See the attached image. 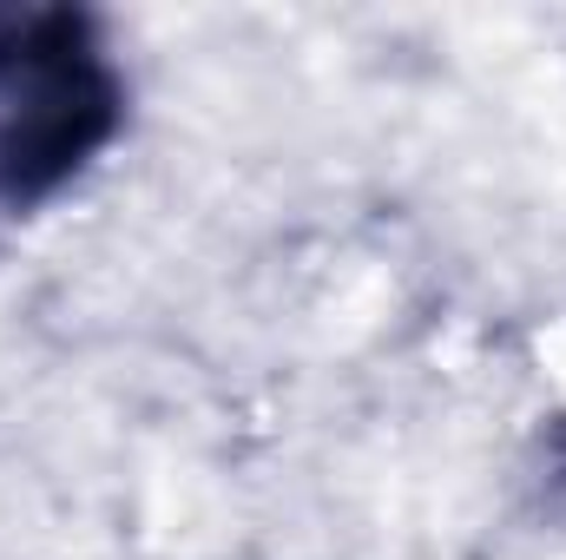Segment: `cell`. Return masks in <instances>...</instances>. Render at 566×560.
I'll use <instances>...</instances> for the list:
<instances>
[{"label": "cell", "instance_id": "cell-1", "mask_svg": "<svg viewBox=\"0 0 566 560\" xmlns=\"http://www.w3.org/2000/svg\"><path fill=\"white\" fill-rule=\"evenodd\" d=\"M133 120L126 66L99 13L0 0V218L66 198Z\"/></svg>", "mask_w": 566, "mask_h": 560}]
</instances>
